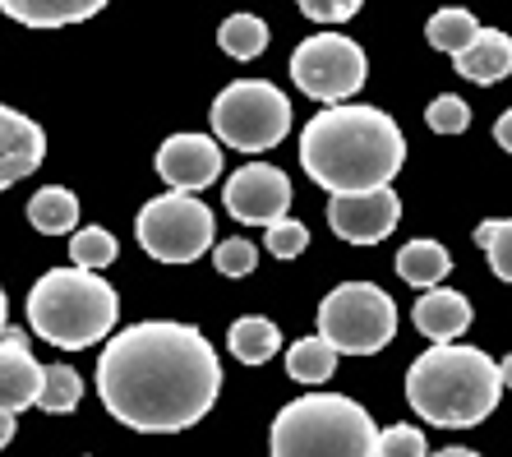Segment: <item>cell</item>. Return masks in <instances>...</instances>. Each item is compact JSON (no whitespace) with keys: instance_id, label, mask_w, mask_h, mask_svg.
<instances>
[{"instance_id":"6da1fadb","label":"cell","mask_w":512,"mask_h":457,"mask_svg":"<svg viewBox=\"0 0 512 457\" xmlns=\"http://www.w3.org/2000/svg\"><path fill=\"white\" fill-rule=\"evenodd\" d=\"M97 393L130 430H185L213 411L222 393V361L199 328L148 319L107 342L97 361Z\"/></svg>"},{"instance_id":"7a4b0ae2","label":"cell","mask_w":512,"mask_h":457,"mask_svg":"<svg viewBox=\"0 0 512 457\" xmlns=\"http://www.w3.org/2000/svg\"><path fill=\"white\" fill-rule=\"evenodd\" d=\"M406 162V139L379 107L328 102L300 134V167L328 194L388 185Z\"/></svg>"},{"instance_id":"3957f363","label":"cell","mask_w":512,"mask_h":457,"mask_svg":"<svg viewBox=\"0 0 512 457\" xmlns=\"http://www.w3.org/2000/svg\"><path fill=\"white\" fill-rule=\"evenodd\" d=\"M508 388V365L462 342H434L406 374V402L443 430L480 425Z\"/></svg>"},{"instance_id":"277c9868","label":"cell","mask_w":512,"mask_h":457,"mask_svg":"<svg viewBox=\"0 0 512 457\" xmlns=\"http://www.w3.org/2000/svg\"><path fill=\"white\" fill-rule=\"evenodd\" d=\"M120 296L93 268H51L28 291V324L60 351H84L116 328Z\"/></svg>"},{"instance_id":"5b68a950","label":"cell","mask_w":512,"mask_h":457,"mask_svg":"<svg viewBox=\"0 0 512 457\" xmlns=\"http://www.w3.org/2000/svg\"><path fill=\"white\" fill-rule=\"evenodd\" d=\"M374 416L342 393H310L277 411L273 457H374Z\"/></svg>"},{"instance_id":"8992f818","label":"cell","mask_w":512,"mask_h":457,"mask_svg":"<svg viewBox=\"0 0 512 457\" xmlns=\"http://www.w3.org/2000/svg\"><path fill=\"white\" fill-rule=\"evenodd\" d=\"M397 305L374 282H346L319 305V337L337 356H374L393 342Z\"/></svg>"},{"instance_id":"52a82bcc","label":"cell","mask_w":512,"mask_h":457,"mask_svg":"<svg viewBox=\"0 0 512 457\" xmlns=\"http://www.w3.org/2000/svg\"><path fill=\"white\" fill-rule=\"evenodd\" d=\"M291 130V102L268 79H236L213 102V134L236 153L277 148Z\"/></svg>"},{"instance_id":"ba28073f","label":"cell","mask_w":512,"mask_h":457,"mask_svg":"<svg viewBox=\"0 0 512 457\" xmlns=\"http://www.w3.org/2000/svg\"><path fill=\"white\" fill-rule=\"evenodd\" d=\"M134 236L157 264H194L203 250H213L217 222L213 213L185 190H171L162 199L139 208Z\"/></svg>"},{"instance_id":"9c48e42d","label":"cell","mask_w":512,"mask_h":457,"mask_svg":"<svg viewBox=\"0 0 512 457\" xmlns=\"http://www.w3.org/2000/svg\"><path fill=\"white\" fill-rule=\"evenodd\" d=\"M291 79L314 102H346L365 88V51L342 33H314L291 56Z\"/></svg>"},{"instance_id":"30bf717a","label":"cell","mask_w":512,"mask_h":457,"mask_svg":"<svg viewBox=\"0 0 512 457\" xmlns=\"http://www.w3.org/2000/svg\"><path fill=\"white\" fill-rule=\"evenodd\" d=\"M397 217H402V199L393 185L333 194V204H328V227L351 245H379L383 236L397 231Z\"/></svg>"},{"instance_id":"8fae6325","label":"cell","mask_w":512,"mask_h":457,"mask_svg":"<svg viewBox=\"0 0 512 457\" xmlns=\"http://www.w3.org/2000/svg\"><path fill=\"white\" fill-rule=\"evenodd\" d=\"M286 208H291V181H286V171L250 162V167H240L227 181V213L236 217V222H245V227H268Z\"/></svg>"},{"instance_id":"7c38bea8","label":"cell","mask_w":512,"mask_h":457,"mask_svg":"<svg viewBox=\"0 0 512 457\" xmlns=\"http://www.w3.org/2000/svg\"><path fill=\"white\" fill-rule=\"evenodd\" d=\"M157 176L171 190L194 194L222 176V148H217V139H203V134H171L157 148Z\"/></svg>"},{"instance_id":"4fadbf2b","label":"cell","mask_w":512,"mask_h":457,"mask_svg":"<svg viewBox=\"0 0 512 457\" xmlns=\"http://www.w3.org/2000/svg\"><path fill=\"white\" fill-rule=\"evenodd\" d=\"M47 157V134L42 125L28 121L24 111L0 107V190L19 185L24 176H33Z\"/></svg>"},{"instance_id":"5bb4252c","label":"cell","mask_w":512,"mask_h":457,"mask_svg":"<svg viewBox=\"0 0 512 457\" xmlns=\"http://www.w3.org/2000/svg\"><path fill=\"white\" fill-rule=\"evenodd\" d=\"M37 393H42V365L33 361L24 333L5 328L0 333V411L37 407Z\"/></svg>"},{"instance_id":"9a60e30c","label":"cell","mask_w":512,"mask_h":457,"mask_svg":"<svg viewBox=\"0 0 512 457\" xmlns=\"http://www.w3.org/2000/svg\"><path fill=\"white\" fill-rule=\"evenodd\" d=\"M453 61H457V74L471 79V84H499V79H508V70H512V42H508V33H499V28H480Z\"/></svg>"},{"instance_id":"2e32d148","label":"cell","mask_w":512,"mask_h":457,"mask_svg":"<svg viewBox=\"0 0 512 457\" xmlns=\"http://www.w3.org/2000/svg\"><path fill=\"white\" fill-rule=\"evenodd\" d=\"M416 328L429 337V342H457V337L471 328V301L462 291H425L416 301Z\"/></svg>"},{"instance_id":"e0dca14e","label":"cell","mask_w":512,"mask_h":457,"mask_svg":"<svg viewBox=\"0 0 512 457\" xmlns=\"http://www.w3.org/2000/svg\"><path fill=\"white\" fill-rule=\"evenodd\" d=\"M111 0H0L5 19L24 28H70L102 14Z\"/></svg>"},{"instance_id":"ac0fdd59","label":"cell","mask_w":512,"mask_h":457,"mask_svg":"<svg viewBox=\"0 0 512 457\" xmlns=\"http://www.w3.org/2000/svg\"><path fill=\"white\" fill-rule=\"evenodd\" d=\"M448 273H453V254L439 241H406L397 250V277L411 287H439Z\"/></svg>"},{"instance_id":"d6986e66","label":"cell","mask_w":512,"mask_h":457,"mask_svg":"<svg viewBox=\"0 0 512 457\" xmlns=\"http://www.w3.org/2000/svg\"><path fill=\"white\" fill-rule=\"evenodd\" d=\"M28 222H33L42 236H70L79 227V199L60 185H47L28 199Z\"/></svg>"},{"instance_id":"ffe728a7","label":"cell","mask_w":512,"mask_h":457,"mask_svg":"<svg viewBox=\"0 0 512 457\" xmlns=\"http://www.w3.org/2000/svg\"><path fill=\"white\" fill-rule=\"evenodd\" d=\"M277 347H282V333H277L273 319H263V314H245L231 324V356L245 365H263L273 361Z\"/></svg>"},{"instance_id":"44dd1931","label":"cell","mask_w":512,"mask_h":457,"mask_svg":"<svg viewBox=\"0 0 512 457\" xmlns=\"http://www.w3.org/2000/svg\"><path fill=\"white\" fill-rule=\"evenodd\" d=\"M333 370H337V351L323 337H300L296 347L286 351V374L296 384H323V379H333Z\"/></svg>"},{"instance_id":"7402d4cb","label":"cell","mask_w":512,"mask_h":457,"mask_svg":"<svg viewBox=\"0 0 512 457\" xmlns=\"http://www.w3.org/2000/svg\"><path fill=\"white\" fill-rule=\"evenodd\" d=\"M217 47L227 51V56H236V61H254V56L268 51V24L254 19V14H231L217 28Z\"/></svg>"},{"instance_id":"603a6c76","label":"cell","mask_w":512,"mask_h":457,"mask_svg":"<svg viewBox=\"0 0 512 457\" xmlns=\"http://www.w3.org/2000/svg\"><path fill=\"white\" fill-rule=\"evenodd\" d=\"M476 33H480V19L471 10H462V5L429 14V24H425L429 47H434V51H448V56H457V51H462Z\"/></svg>"},{"instance_id":"cb8c5ba5","label":"cell","mask_w":512,"mask_h":457,"mask_svg":"<svg viewBox=\"0 0 512 457\" xmlns=\"http://www.w3.org/2000/svg\"><path fill=\"white\" fill-rule=\"evenodd\" d=\"M79 397H84L79 370H70V365H47V370H42V393H37V407L42 411L65 416V411L79 407Z\"/></svg>"},{"instance_id":"d4e9b609","label":"cell","mask_w":512,"mask_h":457,"mask_svg":"<svg viewBox=\"0 0 512 457\" xmlns=\"http://www.w3.org/2000/svg\"><path fill=\"white\" fill-rule=\"evenodd\" d=\"M116 254H120V245H116V236H111L107 227H74L70 231V259H74V268H107V264H116Z\"/></svg>"},{"instance_id":"484cf974","label":"cell","mask_w":512,"mask_h":457,"mask_svg":"<svg viewBox=\"0 0 512 457\" xmlns=\"http://www.w3.org/2000/svg\"><path fill=\"white\" fill-rule=\"evenodd\" d=\"M476 245L489 254V268L508 282V277H512V222H508V217L480 222V227H476Z\"/></svg>"},{"instance_id":"4316f807","label":"cell","mask_w":512,"mask_h":457,"mask_svg":"<svg viewBox=\"0 0 512 457\" xmlns=\"http://www.w3.org/2000/svg\"><path fill=\"white\" fill-rule=\"evenodd\" d=\"M429 444L416 425H388L374 434V457H425Z\"/></svg>"},{"instance_id":"83f0119b","label":"cell","mask_w":512,"mask_h":457,"mask_svg":"<svg viewBox=\"0 0 512 457\" xmlns=\"http://www.w3.org/2000/svg\"><path fill=\"white\" fill-rule=\"evenodd\" d=\"M425 121H429V130H434V134H462L466 125H471V107H466L457 93H443V97H434V102H429Z\"/></svg>"},{"instance_id":"f1b7e54d","label":"cell","mask_w":512,"mask_h":457,"mask_svg":"<svg viewBox=\"0 0 512 457\" xmlns=\"http://www.w3.org/2000/svg\"><path fill=\"white\" fill-rule=\"evenodd\" d=\"M305 245H310L305 222H296V217H273V222H268V250H273L277 259H296Z\"/></svg>"},{"instance_id":"f546056e","label":"cell","mask_w":512,"mask_h":457,"mask_svg":"<svg viewBox=\"0 0 512 457\" xmlns=\"http://www.w3.org/2000/svg\"><path fill=\"white\" fill-rule=\"evenodd\" d=\"M213 264H217V273L222 277H250L254 273V264H259V250H254L250 241H222L213 250Z\"/></svg>"},{"instance_id":"4dcf8cb0","label":"cell","mask_w":512,"mask_h":457,"mask_svg":"<svg viewBox=\"0 0 512 457\" xmlns=\"http://www.w3.org/2000/svg\"><path fill=\"white\" fill-rule=\"evenodd\" d=\"M296 5L305 19H314V24H346L351 14H360L365 0H296Z\"/></svg>"},{"instance_id":"1f68e13d","label":"cell","mask_w":512,"mask_h":457,"mask_svg":"<svg viewBox=\"0 0 512 457\" xmlns=\"http://www.w3.org/2000/svg\"><path fill=\"white\" fill-rule=\"evenodd\" d=\"M494 139H499V148H512V121H508V116H499V125H494Z\"/></svg>"},{"instance_id":"d6a6232c","label":"cell","mask_w":512,"mask_h":457,"mask_svg":"<svg viewBox=\"0 0 512 457\" xmlns=\"http://www.w3.org/2000/svg\"><path fill=\"white\" fill-rule=\"evenodd\" d=\"M14 439V411H0V448Z\"/></svg>"},{"instance_id":"836d02e7","label":"cell","mask_w":512,"mask_h":457,"mask_svg":"<svg viewBox=\"0 0 512 457\" xmlns=\"http://www.w3.org/2000/svg\"><path fill=\"white\" fill-rule=\"evenodd\" d=\"M425 457H480L476 448H439V453H425Z\"/></svg>"},{"instance_id":"e575fe53","label":"cell","mask_w":512,"mask_h":457,"mask_svg":"<svg viewBox=\"0 0 512 457\" xmlns=\"http://www.w3.org/2000/svg\"><path fill=\"white\" fill-rule=\"evenodd\" d=\"M5 324H10V301H5V287H0V333H5Z\"/></svg>"}]
</instances>
